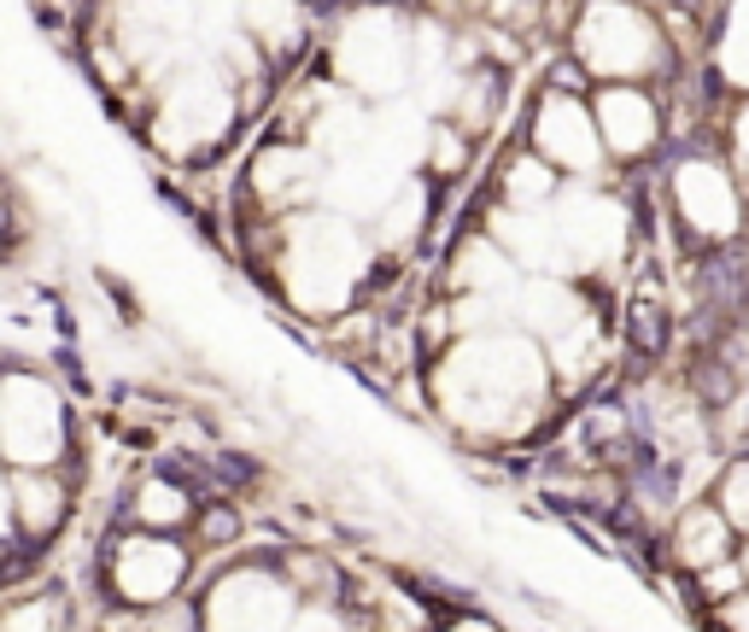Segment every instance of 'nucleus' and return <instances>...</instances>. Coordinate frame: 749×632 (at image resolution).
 Returning a JSON list of instances; mask_svg holds the SVG:
<instances>
[{"mask_svg": "<svg viewBox=\"0 0 749 632\" xmlns=\"http://www.w3.org/2000/svg\"><path fill=\"white\" fill-rule=\"evenodd\" d=\"M422 375H428V404L463 446L539 439V422L551 416L556 399L539 340H527L516 322L446 340V352H434Z\"/></svg>", "mask_w": 749, "mask_h": 632, "instance_id": "1", "label": "nucleus"}, {"mask_svg": "<svg viewBox=\"0 0 749 632\" xmlns=\"http://www.w3.org/2000/svg\"><path fill=\"white\" fill-rule=\"evenodd\" d=\"M264 269L276 276V294L287 311L334 322L357 311L364 281L374 269L369 234L339 211H293L269 223V258Z\"/></svg>", "mask_w": 749, "mask_h": 632, "instance_id": "2", "label": "nucleus"}, {"mask_svg": "<svg viewBox=\"0 0 749 632\" xmlns=\"http://www.w3.org/2000/svg\"><path fill=\"white\" fill-rule=\"evenodd\" d=\"M71 451H77V422L59 381L30 364H0V463L65 469Z\"/></svg>", "mask_w": 749, "mask_h": 632, "instance_id": "3", "label": "nucleus"}, {"mask_svg": "<svg viewBox=\"0 0 749 632\" xmlns=\"http://www.w3.org/2000/svg\"><path fill=\"white\" fill-rule=\"evenodd\" d=\"M661 194H668L661 223H673L691 252L744 241V187L721 159V147H679L673 170L661 176Z\"/></svg>", "mask_w": 749, "mask_h": 632, "instance_id": "4", "label": "nucleus"}, {"mask_svg": "<svg viewBox=\"0 0 749 632\" xmlns=\"http://www.w3.org/2000/svg\"><path fill=\"white\" fill-rule=\"evenodd\" d=\"M316 199H322V152L304 141L269 135L246 164V205L264 223H281L293 211H311Z\"/></svg>", "mask_w": 749, "mask_h": 632, "instance_id": "5", "label": "nucleus"}, {"mask_svg": "<svg viewBox=\"0 0 749 632\" xmlns=\"http://www.w3.org/2000/svg\"><path fill=\"white\" fill-rule=\"evenodd\" d=\"M527 147H533L562 182H603V176H598L603 141H598V124H591L586 94L544 89L539 112H533V141H527Z\"/></svg>", "mask_w": 749, "mask_h": 632, "instance_id": "6", "label": "nucleus"}, {"mask_svg": "<svg viewBox=\"0 0 749 632\" xmlns=\"http://www.w3.org/2000/svg\"><path fill=\"white\" fill-rule=\"evenodd\" d=\"M229 124H234V94L217 77H187L159 106V147H170L176 159H206V152L223 147Z\"/></svg>", "mask_w": 749, "mask_h": 632, "instance_id": "7", "label": "nucleus"}, {"mask_svg": "<svg viewBox=\"0 0 749 632\" xmlns=\"http://www.w3.org/2000/svg\"><path fill=\"white\" fill-rule=\"evenodd\" d=\"M591 124H598L603 159L615 164H644L650 152L668 141V124H661V100L650 89H626V82H609V89L591 94Z\"/></svg>", "mask_w": 749, "mask_h": 632, "instance_id": "8", "label": "nucleus"}, {"mask_svg": "<svg viewBox=\"0 0 749 632\" xmlns=\"http://www.w3.org/2000/svg\"><path fill=\"white\" fill-rule=\"evenodd\" d=\"M106 568H112V586L129 597V604H164L170 591L182 586L187 574V556L170 533H152V527H135L106 551Z\"/></svg>", "mask_w": 749, "mask_h": 632, "instance_id": "9", "label": "nucleus"}, {"mask_svg": "<svg viewBox=\"0 0 749 632\" xmlns=\"http://www.w3.org/2000/svg\"><path fill=\"white\" fill-rule=\"evenodd\" d=\"M7 492H12V533L30 551L59 539L65 516H71V481H65V469H12Z\"/></svg>", "mask_w": 749, "mask_h": 632, "instance_id": "10", "label": "nucleus"}, {"mask_svg": "<svg viewBox=\"0 0 749 632\" xmlns=\"http://www.w3.org/2000/svg\"><path fill=\"white\" fill-rule=\"evenodd\" d=\"M731 539H738V527H731L708 498L703 504H679L673 533H668V556L679 562V568L703 574V568H714V562H731Z\"/></svg>", "mask_w": 749, "mask_h": 632, "instance_id": "11", "label": "nucleus"}, {"mask_svg": "<svg viewBox=\"0 0 749 632\" xmlns=\"http://www.w3.org/2000/svg\"><path fill=\"white\" fill-rule=\"evenodd\" d=\"M194 492H187L182 481H170L164 469H152L147 481H135L129 486V498H124V516L135 527H152V533H176V527L194 521Z\"/></svg>", "mask_w": 749, "mask_h": 632, "instance_id": "12", "label": "nucleus"}, {"mask_svg": "<svg viewBox=\"0 0 749 632\" xmlns=\"http://www.w3.org/2000/svg\"><path fill=\"white\" fill-rule=\"evenodd\" d=\"M562 187L568 182H562L533 147H521L516 159L504 164V176H492V194H498V205H509V211H551Z\"/></svg>", "mask_w": 749, "mask_h": 632, "instance_id": "13", "label": "nucleus"}, {"mask_svg": "<svg viewBox=\"0 0 749 632\" xmlns=\"http://www.w3.org/2000/svg\"><path fill=\"white\" fill-rule=\"evenodd\" d=\"M194 527H199V539H206L211 551H234V544L246 539V516H241V504H234V498H199L194 504Z\"/></svg>", "mask_w": 749, "mask_h": 632, "instance_id": "14", "label": "nucleus"}, {"mask_svg": "<svg viewBox=\"0 0 749 632\" xmlns=\"http://www.w3.org/2000/svg\"><path fill=\"white\" fill-rule=\"evenodd\" d=\"M731 527H749V451L726 457L721 469H714V498H708Z\"/></svg>", "mask_w": 749, "mask_h": 632, "instance_id": "15", "label": "nucleus"}, {"mask_svg": "<svg viewBox=\"0 0 749 632\" xmlns=\"http://www.w3.org/2000/svg\"><path fill=\"white\" fill-rule=\"evenodd\" d=\"M744 574H749V551H744Z\"/></svg>", "mask_w": 749, "mask_h": 632, "instance_id": "16", "label": "nucleus"}]
</instances>
